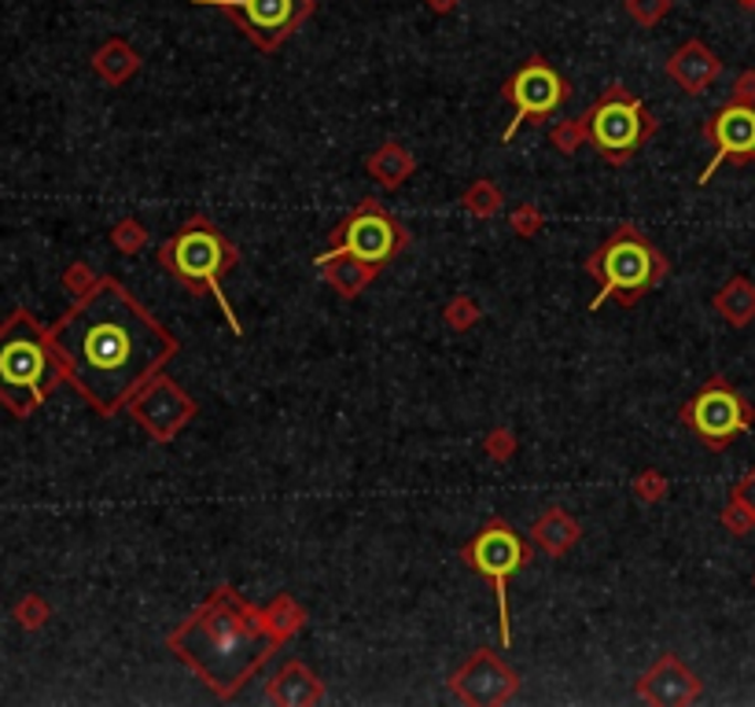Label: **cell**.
<instances>
[{
    "instance_id": "obj_1",
    "label": "cell",
    "mask_w": 755,
    "mask_h": 707,
    "mask_svg": "<svg viewBox=\"0 0 755 707\" xmlns=\"http://www.w3.org/2000/svg\"><path fill=\"white\" fill-rule=\"evenodd\" d=\"M49 331L63 383L104 420L123 413L181 350V339L118 276H100Z\"/></svg>"
},
{
    "instance_id": "obj_2",
    "label": "cell",
    "mask_w": 755,
    "mask_h": 707,
    "mask_svg": "<svg viewBox=\"0 0 755 707\" xmlns=\"http://www.w3.org/2000/svg\"><path fill=\"white\" fill-rule=\"evenodd\" d=\"M284 641L288 637L273 630L266 608L251 604L236 585L222 582L170 630L167 648L217 700H233L258 678Z\"/></svg>"
},
{
    "instance_id": "obj_3",
    "label": "cell",
    "mask_w": 755,
    "mask_h": 707,
    "mask_svg": "<svg viewBox=\"0 0 755 707\" xmlns=\"http://www.w3.org/2000/svg\"><path fill=\"white\" fill-rule=\"evenodd\" d=\"M60 383L63 369L49 325H41L26 306H15L0 320V405L15 420H30Z\"/></svg>"
},
{
    "instance_id": "obj_4",
    "label": "cell",
    "mask_w": 755,
    "mask_h": 707,
    "mask_svg": "<svg viewBox=\"0 0 755 707\" xmlns=\"http://www.w3.org/2000/svg\"><path fill=\"white\" fill-rule=\"evenodd\" d=\"M159 265L162 273L173 276L184 292L192 295H211L217 309L225 314L233 336H244L233 303L222 292V281L240 265V247L214 225L206 214H192L178 232H170V240H162L159 247Z\"/></svg>"
},
{
    "instance_id": "obj_5",
    "label": "cell",
    "mask_w": 755,
    "mask_h": 707,
    "mask_svg": "<svg viewBox=\"0 0 755 707\" xmlns=\"http://www.w3.org/2000/svg\"><path fill=\"white\" fill-rule=\"evenodd\" d=\"M583 270L600 284L597 295L589 298V314H597L608 303L634 309L652 287L667 281L671 262L634 221H623V225H616L600 240V247L583 262Z\"/></svg>"
},
{
    "instance_id": "obj_6",
    "label": "cell",
    "mask_w": 755,
    "mask_h": 707,
    "mask_svg": "<svg viewBox=\"0 0 755 707\" xmlns=\"http://www.w3.org/2000/svg\"><path fill=\"white\" fill-rule=\"evenodd\" d=\"M461 560L468 571L495 585L498 601V630H501V648L512 645V608H509V585L512 579L534 560L531 541L520 535L509 519H487L472 538L461 546Z\"/></svg>"
},
{
    "instance_id": "obj_7",
    "label": "cell",
    "mask_w": 755,
    "mask_h": 707,
    "mask_svg": "<svg viewBox=\"0 0 755 707\" xmlns=\"http://www.w3.org/2000/svg\"><path fill=\"white\" fill-rule=\"evenodd\" d=\"M410 247V229L380 203V199L365 196L350 214L339 221L328 236V247L313 258V270L336 262V258H358L372 265V270H384Z\"/></svg>"
},
{
    "instance_id": "obj_8",
    "label": "cell",
    "mask_w": 755,
    "mask_h": 707,
    "mask_svg": "<svg viewBox=\"0 0 755 707\" xmlns=\"http://www.w3.org/2000/svg\"><path fill=\"white\" fill-rule=\"evenodd\" d=\"M583 118L589 129V144L608 166H627L660 133V122L645 107V99L634 96L623 82L608 85Z\"/></svg>"
},
{
    "instance_id": "obj_9",
    "label": "cell",
    "mask_w": 755,
    "mask_h": 707,
    "mask_svg": "<svg viewBox=\"0 0 755 707\" xmlns=\"http://www.w3.org/2000/svg\"><path fill=\"white\" fill-rule=\"evenodd\" d=\"M678 420L704 442V450L722 453L733 439L755 428V409L726 376H708L704 387L678 409Z\"/></svg>"
},
{
    "instance_id": "obj_10",
    "label": "cell",
    "mask_w": 755,
    "mask_h": 707,
    "mask_svg": "<svg viewBox=\"0 0 755 707\" xmlns=\"http://www.w3.org/2000/svg\"><path fill=\"white\" fill-rule=\"evenodd\" d=\"M192 4L233 19L262 55L280 52L317 11V0H192Z\"/></svg>"
},
{
    "instance_id": "obj_11",
    "label": "cell",
    "mask_w": 755,
    "mask_h": 707,
    "mask_svg": "<svg viewBox=\"0 0 755 707\" xmlns=\"http://www.w3.org/2000/svg\"><path fill=\"white\" fill-rule=\"evenodd\" d=\"M501 96L512 104V122L501 129V140L509 144L523 126L553 118L556 110L575 96V88L550 60H545V55H528V60L517 66V74L506 82V88H501Z\"/></svg>"
},
{
    "instance_id": "obj_12",
    "label": "cell",
    "mask_w": 755,
    "mask_h": 707,
    "mask_svg": "<svg viewBox=\"0 0 755 707\" xmlns=\"http://www.w3.org/2000/svg\"><path fill=\"white\" fill-rule=\"evenodd\" d=\"M126 409H129V416H134V424L145 431L151 442H159V446H170V442L192 424L195 413H200L195 398L184 391L178 380H170L167 372L151 376Z\"/></svg>"
},
{
    "instance_id": "obj_13",
    "label": "cell",
    "mask_w": 755,
    "mask_h": 707,
    "mask_svg": "<svg viewBox=\"0 0 755 707\" xmlns=\"http://www.w3.org/2000/svg\"><path fill=\"white\" fill-rule=\"evenodd\" d=\"M450 693L454 700L468 707H501L520 693V674L509 667L498 648H476L468 659L450 674Z\"/></svg>"
},
{
    "instance_id": "obj_14",
    "label": "cell",
    "mask_w": 755,
    "mask_h": 707,
    "mask_svg": "<svg viewBox=\"0 0 755 707\" xmlns=\"http://www.w3.org/2000/svg\"><path fill=\"white\" fill-rule=\"evenodd\" d=\"M704 137L715 144V155L704 170L696 173V184H711V177L722 162L733 166H755V104H737L730 99L726 107H719L715 115L704 122Z\"/></svg>"
},
{
    "instance_id": "obj_15",
    "label": "cell",
    "mask_w": 755,
    "mask_h": 707,
    "mask_svg": "<svg viewBox=\"0 0 755 707\" xmlns=\"http://www.w3.org/2000/svg\"><path fill=\"white\" fill-rule=\"evenodd\" d=\"M704 693V682L685 667V659L678 652H660V659L641 674L634 685V696L652 707H685L696 704Z\"/></svg>"
},
{
    "instance_id": "obj_16",
    "label": "cell",
    "mask_w": 755,
    "mask_h": 707,
    "mask_svg": "<svg viewBox=\"0 0 755 707\" xmlns=\"http://www.w3.org/2000/svg\"><path fill=\"white\" fill-rule=\"evenodd\" d=\"M719 74H722V60L696 38L682 41L671 52V60H667V77H671L685 96H704L708 88L719 82Z\"/></svg>"
},
{
    "instance_id": "obj_17",
    "label": "cell",
    "mask_w": 755,
    "mask_h": 707,
    "mask_svg": "<svg viewBox=\"0 0 755 707\" xmlns=\"http://www.w3.org/2000/svg\"><path fill=\"white\" fill-rule=\"evenodd\" d=\"M325 696V682L302 659H284L266 682V700L273 707H313Z\"/></svg>"
},
{
    "instance_id": "obj_18",
    "label": "cell",
    "mask_w": 755,
    "mask_h": 707,
    "mask_svg": "<svg viewBox=\"0 0 755 707\" xmlns=\"http://www.w3.org/2000/svg\"><path fill=\"white\" fill-rule=\"evenodd\" d=\"M578 538H583V527H578V519L561 505H550L531 527V541L553 560L567 557V552L578 546Z\"/></svg>"
},
{
    "instance_id": "obj_19",
    "label": "cell",
    "mask_w": 755,
    "mask_h": 707,
    "mask_svg": "<svg viewBox=\"0 0 755 707\" xmlns=\"http://www.w3.org/2000/svg\"><path fill=\"white\" fill-rule=\"evenodd\" d=\"M365 173L384 188V192H398V188L417 173V155H413L402 140H384L376 151H369Z\"/></svg>"
},
{
    "instance_id": "obj_20",
    "label": "cell",
    "mask_w": 755,
    "mask_h": 707,
    "mask_svg": "<svg viewBox=\"0 0 755 707\" xmlns=\"http://www.w3.org/2000/svg\"><path fill=\"white\" fill-rule=\"evenodd\" d=\"M89 63H93V74L111 88H123L126 82H134L140 74V66H145L140 52L126 38H107L100 49L93 52Z\"/></svg>"
},
{
    "instance_id": "obj_21",
    "label": "cell",
    "mask_w": 755,
    "mask_h": 707,
    "mask_svg": "<svg viewBox=\"0 0 755 707\" xmlns=\"http://www.w3.org/2000/svg\"><path fill=\"white\" fill-rule=\"evenodd\" d=\"M711 306H715V314L726 320L730 328H748L755 320V284L741 273L730 276V281L711 295Z\"/></svg>"
},
{
    "instance_id": "obj_22",
    "label": "cell",
    "mask_w": 755,
    "mask_h": 707,
    "mask_svg": "<svg viewBox=\"0 0 755 707\" xmlns=\"http://www.w3.org/2000/svg\"><path fill=\"white\" fill-rule=\"evenodd\" d=\"M321 276H325V284L332 287L339 298L354 303V298L372 284L376 270H372V265H365V262H358V258H336V262L321 265Z\"/></svg>"
},
{
    "instance_id": "obj_23",
    "label": "cell",
    "mask_w": 755,
    "mask_h": 707,
    "mask_svg": "<svg viewBox=\"0 0 755 707\" xmlns=\"http://www.w3.org/2000/svg\"><path fill=\"white\" fill-rule=\"evenodd\" d=\"M266 608V619L273 623V630H277L280 637H299L302 630H306V623H310V615H306V608L295 601L291 593H277L273 597L269 604H262Z\"/></svg>"
},
{
    "instance_id": "obj_24",
    "label": "cell",
    "mask_w": 755,
    "mask_h": 707,
    "mask_svg": "<svg viewBox=\"0 0 755 707\" xmlns=\"http://www.w3.org/2000/svg\"><path fill=\"white\" fill-rule=\"evenodd\" d=\"M461 207L472 214L476 221H487L506 210V192L498 188V181H490V177H479V181L468 184V192L461 196Z\"/></svg>"
},
{
    "instance_id": "obj_25",
    "label": "cell",
    "mask_w": 755,
    "mask_h": 707,
    "mask_svg": "<svg viewBox=\"0 0 755 707\" xmlns=\"http://www.w3.org/2000/svg\"><path fill=\"white\" fill-rule=\"evenodd\" d=\"M107 240H111V247L118 251V254H126V258H134V254H140L148 247V240H151V232H148V225L140 218H134V214H126V218H118L115 225H111V232H107Z\"/></svg>"
},
{
    "instance_id": "obj_26",
    "label": "cell",
    "mask_w": 755,
    "mask_h": 707,
    "mask_svg": "<svg viewBox=\"0 0 755 707\" xmlns=\"http://www.w3.org/2000/svg\"><path fill=\"white\" fill-rule=\"evenodd\" d=\"M443 320H446V328L465 336V331H472L479 320H483V306H479V298H472V295H454L450 303L443 306Z\"/></svg>"
},
{
    "instance_id": "obj_27",
    "label": "cell",
    "mask_w": 755,
    "mask_h": 707,
    "mask_svg": "<svg viewBox=\"0 0 755 707\" xmlns=\"http://www.w3.org/2000/svg\"><path fill=\"white\" fill-rule=\"evenodd\" d=\"M586 140H589V129H586V118L583 115L564 118V122H556V126H550V144L561 155H578Z\"/></svg>"
},
{
    "instance_id": "obj_28",
    "label": "cell",
    "mask_w": 755,
    "mask_h": 707,
    "mask_svg": "<svg viewBox=\"0 0 755 707\" xmlns=\"http://www.w3.org/2000/svg\"><path fill=\"white\" fill-rule=\"evenodd\" d=\"M12 619L23 630H41L52 619V608H49V601L41 593H23L19 597V601L12 604Z\"/></svg>"
},
{
    "instance_id": "obj_29",
    "label": "cell",
    "mask_w": 755,
    "mask_h": 707,
    "mask_svg": "<svg viewBox=\"0 0 755 707\" xmlns=\"http://www.w3.org/2000/svg\"><path fill=\"white\" fill-rule=\"evenodd\" d=\"M634 502H641V505H660L667 490H671V479L660 472V468H641L638 475H634Z\"/></svg>"
},
{
    "instance_id": "obj_30",
    "label": "cell",
    "mask_w": 755,
    "mask_h": 707,
    "mask_svg": "<svg viewBox=\"0 0 755 707\" xmlns=\"http://www.w3.org/2000/svg\"><path fill=\"white\" fill-rule=\"evenodd\" d=\"M623 8H627V15L638 22V27L652 30L667 19V11L674 8V0H623Z\"/></svg>"
},
{
    "instance_id": "obj_31",
    "label": "cell",
    "mask_w": 755,
    "mask_h": 707,
    "mask_svg": "<svg viewBox=\"0 0 755 707\" xmlns=\"http://www.w3.org/2000/svg\"><path fill=\"white\" fill-rule=\"evenodd\" d=\"M509 229L517 232L520 240H534L539 232L545 229V214H542V207H534V203H520V207H512L509 210Z\"/></svg>"
},
{
    "instance_id": "obj_32",
    "label": "cell",
    "mask_w": 755,
    "mask_h": 707,
    "mask_svg": "<svg viewBox=\"0 0 755 707\" xmlns=\"http://www.w3.org/2000/svg\"><path fill=\"white\" fill-rule=\"evenodd\" d=\"M517 450H520V442L517 435H512V428H495V431H487V439H483V453L490 461H498V464H506L517 457Z\"/></svg>"
},
{
    "instance_id": "obj_33",
    "label": "cell",
    "mask_w": 755,
    "mask_h": 707,
    "mask_svg": "<svg viewBox=\"0 0 755 707\" xmlns=\"http://www.w3.org/2000/svg\"><path fill=\"white\" fill-rule=\"evenodd\" d=\"M719 524H722V530H726V535H733V538H748L752 530H755V516H752L744 505L730 502V505H722Z\"/></svg>"
},
{
    "instance_id": "obj_34",
    "label": "cell",
    "mask_w": 755,
    "mask_h": 707,
    "mask_svg": "<svg viewBox=\"0 0 755 707\" xmlns=\"http://www.w3.org/2000/svg\"><path fill=\"white\" fill-rule=\"evenodd\" d=\"M96 281H100V273H96L89 262H71L67 270H63V287L71 292V298L85 295Z\"/></svg>"
},
{
    "instance_id": "obj_35",
    "label": "cell",
    "mask_w": 755,
    "mask_h": 707,
    "mask_svg": "<svg viewBox=\"0 0 755 707\" xmlns=\"http://www.w3.org/2000/svg\"><path fill=\"white\" fill-rule=\"evenodd\" d=\"M730 502H737V505H744L748 508V513L755 516V468H748L737 479V486H733V494H730Z\"/></svg>"
},
{
    "instance_id": "obj_36",
    "label": "cell",
    "mask_w": 755,
    "mask_h": 707,
    "mask_svg": "<svg viewBox=\"0 0 755 707\" xmlns=\"http://www.w3.org/2000/svg\"><path fill=\"white\" fill-rule=\"evenodd\" d=\"M730 99H737V104H755V71H741L737 74Z\"/></svg>"
},
{
    "instance_id": "obj_37",
    "label": "cell",
    "mask_w": 755,
    "mask_h": 707,
    "mask_svg": "<svg viewBox=\"0 0 755 707\" xmlns=\"http://www.w3.org/2000/svg\"><path fill=\"white\" fill-rule=\"evenodd\" d=\"M424 4H428V11H435V15H454L461 0H424Z\"/></svg>"
},
{
    "instance_id": "obj_38",
    "label": "cell",
    "mask_w": 755,
    "mask_h": 707,
    "mask_svg": "<svg viewBox=\"0 0 755 707\" xmlns=\"http://www.w3.org/2000/svg\"><path fill=\"white\" fill-rule=\"evenodd\" d=\"M733 4H737L741 11H755V0H733Z\"/></svg>"
},
{
    "instance_id": "obj_39",
    "label": "cell",
    "mask_w": 755,
    "mask_h": 707,
    "mask_svg": "<svg viewBox=\"0 0 755 707\" xmlns=\"http://www.w3.org/2000/svg\"><path fill=\"white\" fill-rule=\"evenodd\" d=\"M752 585H755V574H752Z\"/></svg>"
}]
</instances>
